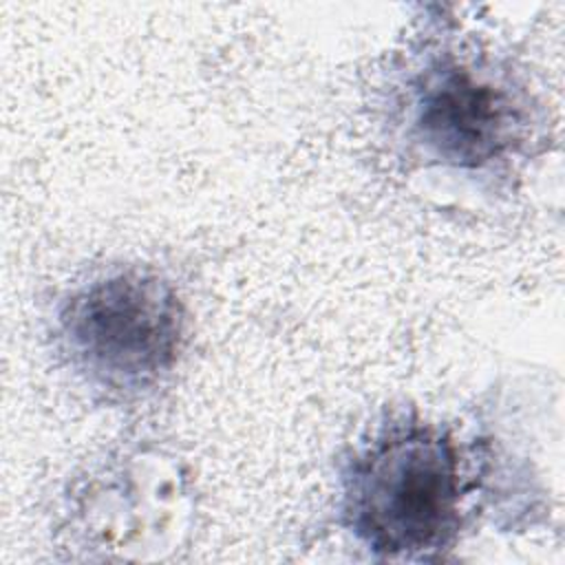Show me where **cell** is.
Returning a JSON list of instances; mask_svg holds the SVG:
<instances>
[{"instance_id": "3", "label": "cell", "mask_w": 565, "mask_h": 565, "mask_svg": "<svg viewBox=\"0 0 565 565\" xmlns=\"http://www.w3.org/2000/svg\"><path fill=\"white\" fill-rule=\"evenodd\" d=\"M402 88L404 139L424 163L494 170L532 135L527 90L488 53L435 44L415 57Z\"/></svg>"}, {"instance_id": "2", "label": "cell", "mask_w": 565, "mask_h": 565, "mask_svg": "<svg viewBox=\"0 0 565 565\" xmlns=\"http://www.w3.org/2000/svg\"><path fill=\"white\" fill-rule=\"evenodd\" d=\"M53 333L57 351L86 386L130 399L172 373L185 347L188 318L168 278L126 267L66 294Z\"/></svg>"}, {"instance_id": "1", "label": "cell", "mask_w": 565, "mask_h": 565, "mask_svg": "<svg viewBox=\"0 0 565 565\" xmlns=\"http://www.w3.org/2000/svg\"><path fill=\"white\" fill-rule=\"evenodd\" d=\"M340 512L360 545L388 561H428L459 539L470 481L448 428L393 417L342 468Z\"/></svg>"}, {"instance_id": "4", "label": "cell", "mask_w": 565, "mask_h": 565, "mask_svg": "<svg viewBox=\"0 0 565 565\" xmlns=\"http://www.w3.org/2000/svg\"><path fill=\"white\" fill-rule=\"evenodd\" d=\"M192 523L190 479L174 457L126 450L68 483L57 521L64 547L90 561H159Z\"/></svg>"}]
</instances>
